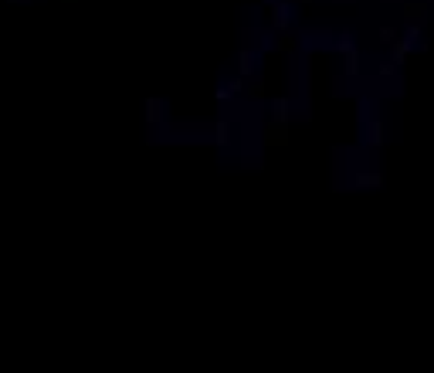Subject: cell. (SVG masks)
Here are the masks:
<instances>
[{
  "instance_id": "1",
  "label": "cell",
  "mask_w": 434,
  "mask_h": 373,
  "mask_svg": "<svg viewBox=\"0 0 434 373\" xmlns=\"http://www.w3.org/2000/svg\"><path fill=\"white\" fill-rule=\"evenodd\" d=\"M264 143H268V146L288 143V129H285V122H275V119H271V126H268V132H264Z\"/></svg>"
},
{
  "instance_id": "2",
  "label": "cell",
  "mask_w": 434,
  "mask_h": 373,
  "mask_svg": "<svg viewBox=\"0 0 434 373\" xmlns=\"http://www.w3.org/2000/svg\"><path fill=\"white\" fill-rule=\"evenodd\" d=\"M414 48V41L411 37H404V41H394V65H400L404 58H407V51Z\"/></svg>"
},
{
  "instance_id": "3",
  "label": "cell",
  "mask_w": 434,
  "mask_h": 373,
  "mask_svg": "<svg viewBox=\"0 0 434 373\" xmlns=\"http://www.w3.org/2000/svg\"><path fill=\"white\" fill-rule=\"evenodd\" d=\"M383 184V180H380V173H373V170H370V173H356V186H380Z\"/></svg>"
},
{
  "instance_id": "4",
  "label": "cell",
  "mask_w": 434,
  "mask_h": 373,
  "mask_svg": "<svg viewBox=\"0 0 434 373\" xmlns=\"http://www.w3.org/2000/svg\"><path fill=\"white\" fill-rule=\"evenodd\" d=\"M275 122L288 126V98H275Z\"/></svg>"
},
{
  "instance_id": "5",
  "label": "cell",
  "mask_w": 434,
  "mask_h": 373,
  "mask_svg": "<svg viewBox=\"0 0 434 373\" xmlns=\"http://www.w3.org/2000/svg\"><path fill=\"white\" fill-rule=\"evenodd\" d=\"M271 24H275L278 31H285V27H288V7H285V3H278V7H275V20H271Z\"/></svg>"
},
{
  "instance_id": "6",
  "label": "cell",
  "mask_w": 434,
  "mask_h": 373,
  "mask_svg": "<svg viewBox=\"0 0 434 373\" xmlns=\"http://www.w3.org/2000/svg\"><path fill=\"white\" fill-rule=\"evenodd\" d=\"M424 14H428V7H414V3H411V7H407V17H411V24H424Z\"/></svg>"
},
{
  "instance_id": "7",
  "label": "cell",
  "mask_w": 434,
  "mask_h": 373,
  "mask_svg": "<svg viewBox=\"0 0 434 373\" xmlns=\"http://www.w3.org/2000/svg\"><path fill=\"white\" fill-rule=\"evenodd\" d=\"M356 72H359V55L349 48V51H346V75H356Z\"/></svg>"
},
{
  "instance_id": "8",
  "label": "cell",
  "mask_w": 434,
  "mask_h": 373,
  "mask_svg": "<svg viewBox=\"0 0 434 373\" xmlns=\"http://www.w3.org/2000/svg\"><path fill=\"white\" fill-rule=\"evenodd\" d=\"M146 119H150V122H160V102H156V98L146 102Z\"/></svg>"
},
{
  "instance_id": "9",
  "label": "cell",
  "mask_w": 434,
  "mask_h": 373,
  "mask_svg": "<svg viewBox=\"0 0 434 373\" xmlns=\"http://www.w3.org/2000/svg\"><path fill=\"white\" fill-rule=\"evenodd\" d=\"M349 48H353V37H349V31H343L340 41H336V51H343V55H346Z\"/></svg>"
},
{
  "instance_id": "10",
  "label": "cell",
  "mask_w": 434,
  "mask_h": 373,
  "mask_svg": "<svg viewBox=\"0 0 434 373\" xmlns=\"http://www.w3.org/2000/svg\"><path fill=\"white\" fill-rule=\"evenodd\" d=\"M231 132H227V122H217V146H227Z\"/></svg>"
},
{
  "instance_id": "11",
  "label": "cell",
  "mask_w": 434,
  "mask_h": 373,
  "mask_svg": "<svg viewBox=\"0 0 434 373\" xmlns=\"http://www.w3.org/2000/svg\"><path fill=\"white\" fill-rule=\"evenodd\" d=\"M248 95H251V98H264V82H261V78H258V82L248 89Z\"/></svg>"
},
{
  "instance_id": "12",
  "label": "cell",
  "mask_w": 434,
  "mask_h": 373,
  "mask_svg": "<svg viewBox=\"0 0 434 373\" xmlns=\"http://www.w3.org/2000/svg\"><path fill=\"white\" fill-rule=\"evenodd\" d=\"M275 48H278V51H292V48H295V41H292L288 34H282V37H278V44H275Z\"/></svg>"
},
{
  "instance_id": "13",
  "label": "cell",
  "mask_w": 434,
  "mask_h": 373,
  "mask_svg": "<svg viewBox=\"0 0 434 373\" xmlns=\"http://www.w3.org/2000/svg\"><path fill=\"white\" fill-rule=\"evenodd\" d=\"M241 75H251V51H241Z\"/></svg>"
},
{
  "instance_id": "14",
  "label": "cell",
  "mask_w": 434,
  "mask_h": 373,
  "mask_svg": "<svg viewBox=\"0 0 434 373\" xmlns=\"http://www.w3.org/2000/svg\"><path fill=\"white\" fill-rule=\"evenodd\" d=\"M370 139H373V146H377L380 139H383V129H380V122H373V129H370Z\"/></svg>"
},
{
  "instance_id": "15",
  "label": "cell",
  "mask_w": 434,
  "mask_h": 373,
  "mask_svg": "<svg viewBox=\"0 0 434 373\" xmlns=\"http://www.w3.org/2000/svg\"><path fill=\"white\" fill-rule=\"evenodd\" d=\"M421 27H424V24H411V27H407V37L417 41V37H421Z\"/></svg>"
},
{
  "instance_id": "16",
  "label": "cell",
  "mask_w": 434,
  "mask_h": 373,
  "mask_svg": "<svg viewBox=\"0 0 434 373\" xmlns=\"http://www.w3.org/2000/svg\"><path fill=\"white\" fill-rule=\"evenodd\" d=\"M380 41H394V27H380Z\"/></svg>"
},
{
  "instance_id": "17",
  "label": "cell",
  "mask_w": 434,
  "mask_h": 373,
  "mask_svg": "<svg viewBox=\"0 0 434 373\" xmlns=\"http://www.w3.org/2000/svg\"><path fill=\"white\" fill-rule=\"evenodd\" d=\"M394 68H397L394 61H383V65H380V75H394Z\"/></svg>"
}]
</instances>
